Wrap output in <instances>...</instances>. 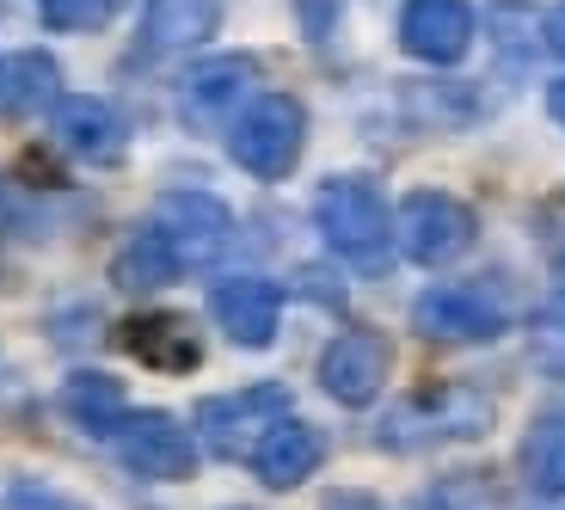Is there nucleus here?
<instances>
[{"instance_id":"nucleus-17","label":"nucleus","mask_w":565,"mask_h":510,"mask_svg":"<svg viewBox=\"0 0 565 510\" xmlns=\"http://www.w3.org/2000/svg\"><path fill=\"white\" fill-rule=\"evenodd\" d=\"M516 468L535 498H565V406L535 412V425L523 431V449H516Z\"/></svg>"},{"instance_id":"nucleus-2","label":"nucleus","mask_w":565,"mask_h":510,"mask_svg":"<svg viewBox=\"0 0 565 510\" xmlns=\"http://www.w3.org/2000/svg\"><path fill=\"white\" fill-rule=\"evenodd\" d=\"M301 142H308V111L289 93H258L227 124V155L253 179H289L301 160Z\"/></svg>"},{"instance_id":"nucleus-20","label":"nucleus","mask_w":565,"mask_h":510,"mask_svg":"<svg viewBox=\"0 0 565 510\" xmlns=\"http://www.w3.org/2000/svg\"><path fill=\"white\" fill-rule=\"evenodd\" d=\"M184 270L172 265V253L160 246V234L148 222L129 234L124 246H117V258H111V284L117 289H129V296H141V289H167V284H179Z\"/></svg>"},{"instance_id":"nucleus-13","label":"nucleus","mask_w":565,"mask_h":510,"mask_svg":"<svg viewBox=\"0 0 565 510\" xmlns=\"http://www.w3.org/2000/svg\"><path fill=\"white\" fill-rule=\"evenodd\" d=\"M253 86H258V62L253 56L198 62V68L184 74V86H179V111H184V124L210 129V124H222L227 111H241Z\"/></svg>"},{"instance_id":"nucleus-18","label":"nucleus","mask_w":565,"mask_h":510,"mask_svg":"<svg viewBox=\"0 0 565 510\" xmlns=\"http://www.w3.org/2000/svg\"><path fill=\"white\" fill-rule=\"evenodd\" d=\"M56 86H62V74H56V62H50V56H38V50L7 56V62H0V111H7V117L50 111V105L62 99Z\"/></svg>"},{"instance_id":"nucleus-15","label":"nucleus","mask_w":565,"mask_h":510,"mask_svg":"<svg viewBox=\"0 0 565 510\" xmlns=\"http://www.w3.org/2000/svg\"><path fill=\"white\" fill-rule=\"evenodd\" d=\"M222 0H141V50L148 56H179L215 38Z\"/></svg>"},{"instance_id":"nucleus-5","label":"nucleus","mask_w":565,"mask_h":510,"mask_svg":"<svg viewBox=\"0 0 565 510\" xmlns=\"http://www.w3.org/2000/svg\"><path fill=\"white\" fill-rule=\"evenodd\" d=\"M148 227L160 234V246L172 253L179 270H203L227 253L234 241V215H227L222 198L210 191H167V198L148 210Z\"/></svg>"},{"instance_id":"nucleus-10","label":"nucleus","mask_w":565,"mask_h":510,"mask_svg":"<svg viewBox=\"0 0 565 510\" xmlns=\"http://www.w3.org/2000/svg\"><path fill=\"white\" fill-rule=\"evenodd\" d=\"M399 43H406V56L449 68L473 50V7L467 0H406L399 7Z\"/></svg>"},{"instance_id":"nucleus-19","label":"nucleus","mask_w":565,"mask_h":510,"mask_svg":"<svg viewBox=\"0 0 565 510\" xmlns=\"http://www.w3.org/2000/svg\"><path fill=\"white\" fill-rule=\"evenodd\" d=\"M62 412H68L81 431H93V437H111V425L124 418V382H111V375H99V369H74L68 382H62Z\"/></svg>"},{"instance_id":"nucleus-24","label":"nucleus","mask_w":565,"mask_h":510,"mask_svg":"<svg viewBox=\"0 0 565 510\" xmlns=\"http://www.w3.org/2000/svg\"><path fill=\"white\" fill-rule=\"evenodd\" d=\"M320 510H387V504L382 498H369V492H332Z\"/></svg>"},{"instance_id":"nucleus-9","label":"nucleus","mask_w":565,"mask_h":510,"mask_svg":"<svg viewBox=\"0 0 565 510\" xmlns=\"http://www.w3.org/2000/svg\"><path fill=\"white\" fill-rule=\"evenodd\" d=\"M387 369H394V344L382 332H339L320 351V387L339 406H369L387 387Z\"/></svg>"},{"instance_id":"nucleus-16","label":"nucleus","mask_w":565,"mask_h":510,"mask_svg":"<svg viewBox=\"0 0 565 510\" xmlns=\"http://www.w3.org/2000/svg\"><path fill=\"white\" fill-rule=\"evenodd\" d=\"M117 339H124V351L136 357V363L167 369V375H184V369L203 363L198 332H191V320H179V314H136V320H124Z\"/></svg>"},{"instance_id":"nucleus-28","label":"nucleus","mask_w":565,"mask_h":510,"mask_svg":"<svg viewBox=\"0 0 565 510\" xmlns=\"http://www.w3.org/2000/svg\"><path fill=\"white\" fill-rule=\"evenodd\" d=\"M234 510H241V504H234Z\"/></svg>"},{"instance_id":"nucleus-3","label":"nucleus","mask_w":565,"mask_h":510,"mask_svg":"<svg viewBox=\"0 0 565 510\" xmlns=\"http://www.w3.org/2000/svg\"><path fill=\"white\" fill-rule=\"evenodd\" d=\"M492 425V400L461 382L418 387L382 418V449H430V443H461Z\"/></svg>"},{"instance_id":"nucleus-14","label":"nucleus","mask_w":565,"mask_h":510,"mask_svg":"<svg viewBox=\"0 0 565 510\" xmlns=\"http://www.w3.org/2000/svg\"><path fill=\"white\" fill-rule=\"evenodd\" d=\"M320 461H326V437L313 425H301V418H289V412H282L277 425L265 431V443L253 449V474L270 492H289V486L313 480Z\"/></svg>"},{"instance_id":"nucleus-21","label":"nucleus","mask_w":565,"mask_h":510,"mask_svg":"<svg viewBox=\"0 0 565 510\" xmlns=\"http://www.w3.org/2000/svg\"><path fill=\"white\" fill-rule=\"evenodd\" d=\"M50 31H99L111 19V0H38Z\"/></svg>"},{"instance_id":"nucleus-22","label":"nucleus","mask_w":565,"mask_h":510,"mask_svg":"<svg viewBox=\"0 0 565 510\" xmlns=\"http://www.w3.org/2000/svg\"><path fill=\"white\" fill-rule=\"evenodd\" d=\"M7 510H86V504L56 492V486H43V480H13L7 486Z\"/></svg>"},{"instance_id":"nucleus-8","label":"nucleus","mask_w":565,"mask_h":510,"mask_svg":"<svg viewBox=\"0 0 565 510\" xmlns=\"http://www.w3.org/2000/svg\"><path fill=\"white\" fill-rule=\"evenodd\" d=\"M504 320V301L486 284H437L412 301V327L437 344H492Z\"/></svg>"},{"instance_id":"nucleus-25","label":"nucleus","mask_w":565,"mask_h":510,"mask_svg":"<svg viewBox=\"0 0 565 510\" xmlns=\"http://www.w3.org/2000/svg\"><path fill=\"white\" fill-rule=\"evenodd\" d=\"M547 43H553V50L565 56V0H559V7L547 13Z\"/></svg>"},{"instance_id":"nucleus-4","label":"nucleus","mask_w":565,"mask_h":510,"mask_svg":"<svg viewBox=\"0 0 565 510\" xmlns=\"http://www.w3.org/2000/svg\"><path fill=\"white\" fill-rule=\"evenodd\" d=\"M473 234H480V215L467 210L461 198H449V191H412L406 203H399V215H394V241H399V253L412 258V265H424V270H443V265H455V258L473 246Z\"/></svg>"},{"instance_id":"nucleus-1","label":"nucleus","mask_w":565,"mask_h":510,"mask_svg":"<svg viewBox=\"0 0 565 510\" xmlns=\"http://www.w3.org/2000/svg\"><path fill=\"white\" fill-rule=\"evenodd\" d=\"M313 222H320L326 246L344 258L351 270L382 277L394 265V210L369 179H326L320 198H313Z\"/></svg>"},{"instance_id":"nucleus-26","label":"nucleus","mask_w":565,"mask_h":510,"mask_svg":"<svg viewBox=\"0 0 565 510\" xmlns=\"http://www.w3.org/2000/svg\"><path fill=\"white\" fill-rule=\"evenodd\" d=\"M547 111L565 124V81H553V86H547Z\"/></svg>"},{"instance_id":"nucleus-23","label":"nucleus","mask_w":565,"mask_h":510,"mask_svg":"<svg viewBox=\"0 0 565 510\" xmlns=\"http://www.w3.org/2000/svg\"><path fill=\"white\" fill-rule=\"evenodd\" d=\"M535 363L565 382V320H559V314H547V320L535 327Z\"/></svg>"},{"instance_id":"nucleus-11","label":"nucleus","mask_w":565,"mask_h":510,"mask_svg":"<svg viewBox=\"0 0 565 510\" xmlns=\"http://www.w3.org/2000/svg\"><path fill=\"white\" fill-rule=\"evenodd\" d=\"M210 314L241 351H265L282 327V289L265 277H222L210 289Z\"/></svg>"},{"instance_id":"nucleus-12","label":"nucleus","mask_w":565,"mask_h":510,"mask_svg":"<svg viewBox=\"0 0 565 510\" xmlns=\"http://www.w3.org/2000/svg\"><path fill=\"white\" fill-rule=\"evenodd\" d=\"M50 124H56V142L68 148L74 160H86V167H117L124 148H129L124 117H117L105 99H86V93L50 105Z\"/></svg>"},{"instance_id":"nucleus-27","label":"nucleus","mask_w":565,"mask_h":510,"mask_svg":"<svg viewBox=\"0 0 565 510\" xmlns=\"http://www.w3.org/2000/svg\"><path fill=\"white\" fill-rule=\"evenodd\" d=\"M559 308H565V265H559Z\"/></svg>"},{"instance_id":"nucleus-7","label":"nucleus","mask_w":565,"mask_h":510,"mask_svg":"<svg viewBox=\"0 0 565 510\" xmlns=\"http://www.w3.org/2000/svg\"><path fill=\"white\" fill-rule=\"evenodd\" d=\"M111 449L141 480H191L198 474V437L172 412H124L111 425Z\"/></svg>"},{"instance_id":"nucleus-6","label":"nucleus","mask_w":565,"mask_h":510,"mask_svg":"<svg viewBox=\"0 0 565 510\" xmlns=\"http://www.w3.org/2000/svg\"><path fill=\"white\" fill-rule=\"evenodd\" d=\"M282 412H289V387L282 382H253L241 394H210L198 406V437L222 461H246Z\"/></svg>"}]
</instances>
